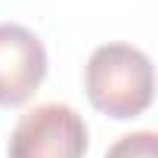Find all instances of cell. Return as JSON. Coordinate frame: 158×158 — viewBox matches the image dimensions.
Returning a JSON list of instances; mask_svg holds the SVG:
<instances>
[{
  "mask_svg": "<svg viewBox=\"0 0 158 158\" xmlns=\"http://www.w3.org/2000/svg\"><path fill=\"white\" fill-rule=\"evenodd\" d=\"M87 143V124L71 106L40 102L13 127L6 158H84Z\"/></svg>",
  "mask_w": 158,
  "mask_h": 158,
  "instance_id": "cell-2",
  "label": "cell"
},
{
  "mask_svg": "<svg viewBox=\"0 0 158 158\" xmlns=\"http://www.w3.org/2000/svg\"><path fill=\"white\" fill-rule=\"evenodd\" d=\"M47 77V50L34 31L0 22V106H22Z\"/></svg>",
  "mask_w": 158,
  "mask_h": 158,
  "instance_id": "cell-3",
  "label": "cell"
},
{
  "mask_svg": "<svg viewBox=\"0 0 158 158\" xmlns=\"http://www.w3.org/2000/svg\"><path fill=\"white\" fill-rule=\"evenodd\" d=\"M84 90L96 112L115 121H130L152 106V59L130 44H102L84 65Z\"/></svg>",
  "mask_w": 158,
  "mask_h": 158,
  "instance_id": "cell-1",
  "label": "cell"
},
{
  "mask_svg": "<svg viewBox=\"0 0 158 158\" xmlns=\"http://www.w3.org/2000/svg\"><path fill=\"white\" fill-rule=\"evenodd\" d=\"M155 146H158L155 130H136V133H124L121 139H115L106 158H155Z\"/></svg>",
  "mask_w": 158,
  "mask_h": 158,
  "instance_id": "cell-4",
  "label": "cell"
}]
</instances>
